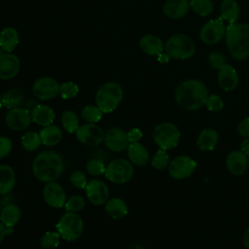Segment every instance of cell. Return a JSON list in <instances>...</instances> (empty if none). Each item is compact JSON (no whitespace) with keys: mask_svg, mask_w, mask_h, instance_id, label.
<instances>
[{"mask_svg":"<svg viewBox=\"0 0 249 249\" xmlns=\"http://www.w3.org/2000/svg\"><path fill=\"white\" fill-rule=\"evenodd\" d=\"M209 92L205 84L199 80L189 79L182 82L175 90L176 103L187 111H195L205 105Z\"/></svg>","mask_w":249,"mask_h":249,"instance_id":"6da1fadb","label":"cell"},{"mask_svg":"<svg viewBox=\"0 0 249 249\" xmlns=\"http://www.w3.org/2000/svg\"><path fill=\"white\" fill-rule=\"evenodd\" d=\"M64 162L62 157L54 151L39 153L32 162V172L36 179L49 183L55 181L63 172Z\"/></svg>","mask_w":249,"mask_h":249,"instance_id":"7a4b0ae2","label":"cell"},{"mask_svg":"<svg viewBox=\"0 0 249 249\" xmlns=\"http://www.w3.org/2000/svg\"><path fill=\"white\" fill-rule=\"evenodd\" d=\"M226 44L230 54L237 59L244 60L249 56V25L233 22L226 28Z\"/></svg>","mask_w":249,"mask_h":249,"instance_id":"3957f363","label":"cell"},{"mask_svg":"<svg viewBox=\"0 0 249 249\" xmlns=\"http://www.w3.org/2000/svg\"><path fill=\"white\" fill-rule=\"evenodd\" d=\"M124 96L123 88L116 82H107L97 89L94 101L96 106L105 114L113 112L121 103Z\"/></svg>","mask_w":249,"mask_h":249,"instance_id":"277c9868","label":"cell"},{"mask_svg":"<svg viewBox=\"0 0 249 249\" xmlns=\"http://www.w3.org/2000/svg\"><path fill=\"white\" fill-rule=\"evenodd\" d=\"M166 54L174 59H188L195 55V42L185 34H174L169 37L164 46Z\"/></svg>","mask_w":249,"mask_h":249,"instance_id":"5b68a950","label":"cell"},{"mask_svg":"<svg viewBox=\"0 0 249 249\" xmlns=\"http://www.w3.org/2000/svg\"><path fill=\"white\" fill-rule=\"evenodd\" d=\"M180 130L172 123L164 122L157 124L152 132V138L161 150H171L175 148L180 140Z\"/></svg>","mask_w":249,"mask_h":249,"instance_id":"8992f818","label":"cell"},{"mask_svg":"<svg viewBox=\"0 0 249 249\" xmlns=\"http://www.w3.org/2000/svg\"><path fill=\"white\" fill-rule=\"evenodd\" d=\"M56 230L63 239L67 241H75L83 233V219L76 212L67 211L60 217L56 224Z\"/></svg>","mask_w":249,"mask_h":249,"instance_id":"52a82bcc","label":"cell"},{"mask_svg":"<svg viewBox=\"0 0 249 249\" xmlns=\"http://www.w3.org/2000/svg\"><path fill=\"white\" fill-rule=\"evenodd\" d=\"M134 168L132 163L124 159H116L106 165L105 177L112 183L124 184L133 176Z\"/></svg>","mask_w":249,"mask_h":249,"instance_id":"ba28073f","label":"cell"},{"mask_svg":"<svg viewBox=\"0 0 249 249\" xmlns=\"http://www.w3.org/2000/svg\"><path fill=\"white\" fill-rule=\"evenodd\" d=\"M196 168V162L189 156H179L168 164L169 175L177 180L190 177Z\"/></svg>","mask_w":249,"mask_h":249,"instance_id":"9c48e42d","label":"cell"},{"mask_svg":"<svg viewBox=\"0 0 249 249\" xmlns=\"http://www.w3.org/2000/svg\"><path fill=\"white\" fill-rule=\"evenodd\" d=\"M77 139L87 146H98L104 141V131L96 124L86 123L80 125L77 129Z\"/></svg>","mask_w":249,"mask_h":249,"instance_id":"30bf717a","label":"cell"},{"mask_svg":"<svg viewBox=\"0 0 249 249\" xmlns=\"http://www.w3.org/2000/svg\"><path fill=\"white\" fill-rule=\"evenodd\" d=\"M226 34V27L222 19H211L207 21L199 31L200 40L207 45H214L220 42Z\"/></svg>","mask_w":249,"mask_h":249,"instance_id":"8fae6325","label":"cell"},{"mask_svg":"<svg viewBox=\"0 0 249 249\" xmlns=\"http://www.w3.org/2000/svg\"><path fill=\"white\" fill-rule=\"evenodd\" d=\"M59 84L51 77L37 79L32 87L34 95L40 100H50L59 94Z\"/></svg>","mask_w":249,"mask_h":249,"instance_id":"7c38bea8","label":"cell"},{"mask_svg":"<svg viewBox=\"0 0 249 249\" xmlns=\"http://www.w3.org/2000/svg\"><path fill=\"white\" fill-rule=\"evenodd\" d=\"M7 126L15 131L25 130L32 122L31 113L21 107H17L10 109L5 117Z\"/></svg>","mask_w":249,"mask_h":249,"instance_id":"4fadbf2b","label":"cell"},{"mask_svg":"<svg viewBox=\"0 0 249 249\" xmlns=\"http://www.w3.org/2000/svg\"><path fill=\"white\" fill-rule=\"evenodd\" d=\"M105 146L112 152L120 153L127 149L129 141L127 133L120 127H111L104 134Z\"/></svg>","mask_w":249,"mask_h":249,"instance_id":"5bb4252c","label":"cell"},{"mask_svg":"<svg viewBox=\"0 0 249 249\" xmlns=\"http://www.w3.org/2000/svg\"><path fill=\"white\" fill-rule=\"evenodd\" d=\"M86 195L93 205H103L109 198V188L103 181L92 179L86 186Z\"/></svg>","mask_w":249,"mask_h":249,"instance_id":"9a60e30c","label":"cell"},{"mask_svg":"<svg viewBox=\"0 0 249 249\" xmlns=\"http://www.w3.org/2000/svg\"><path fill=\"white\" fill-rule=\"evenodd\" d=\"M43 197L46 203L53 208H61L66 202V194L62 186L55 181L49 182L43 189Z\"/></svg>","mask_w":249,"mask_h":249,"instance_id":"2e32d148","label":"cell"},{"mask_svg":"<svg viewBox=\"0 0 249 249\" xmlns=\"http://www.w3.org/2000/svg\"><path fill=\"white\" fill-rule=\"evenodd\" d=\"M20 69L19 58L12 53L0 54V79L11 80L15 78Z\"/></svg>","mask_w":249,"mask_h":249,"instance_id":"e0dca14e","label":"cell"},{"mask_svg":"<svg viewBox=\"0 0 249 249\" xmlns=\"http://www.w3.org/2000/svg\"><path fill=\"white\" fill-rule=\"evenodd\" d=\"M217 81L223 90L231 91L237 87L239 79L234 67L226 63L218 70Z\"/></svg>","mask_w":249,"mask_h":249,"instance_id":"ac0fdd59","label":"cell"},{"mask_svg":"<svg viewBox=\"0 0 249 249\" xmlns=\"http://www.w3.org/2000/svg\"><path fill=\"white\" fill-rule=\"evenodd\" d=\"M226 165L231 174L242 175L248 167L247 155L241 150L231 151L226 158Z\"/></svg>","mask_w":249,"mask_h":249,"instance_id":"d6986e66","label":"cell"},{"mask_svg":"<svg viewBox=\"0 0 249 249\" xmlns=\"http://www.w3.org/2000/svg\"><path fill=\"white\" fill-rule=\"evenodd\" d=\"M190 9L188 0H166L163 4V14L173 19L181 18L187 15Z\"/></svg>","mask_w":249,"mask_h":249,"instance_id":"ffe728a7","label":"cell"},{"mask_svg":"<svg viewBox=\"0 0 249 249\" xmlns=\"http://www.w3.org/2000/svg\"><path fill=\"white\" fill-rule=\"evenodd\" d=\"M30 113H31L32 122H34L38 125H42V126L53 124L54 118H55L53 109L52 107H50L48 105H44V104L36 105Z\"/></svg>","mask_w":249,"mask_h":249,"instance_id":"44dd1931","label":"cell"},{"mask_svg":"<svg viewBox=\"0 0 249 249\" xmlns=\"http://www.w3.org/2000/svg\"><path fill=\"white\" fill-rule=\"evenodd\" d=\"M126 152L129 161L137 166H143L149 160V152L147 148L139 142L129 143Z\"/></svg>","mask_w":249,"mask_h":249,"instance_id":"7402d4cb","label":"cell"},{"mask_svg":"<svg viewBox=\"0 0 249 249\" xmlns=\"http://www.w3.org/2000/svg\"><path fill=\"white\" fill-rule=\"evenodd\" d=\"M140 50L149 55H159L163 50V43L161 39L156 35L147 34L139 40Z\"/></svg>","mask_w":249,"mask_h":249,"instance_id":"603a6c76","label":"cell"},{"mask_svg":"<svg viewBox=\"0 0 249 249\" xmlns=\"http://www.w3.org/2000/svg\"><path fill=\"white\" fill-rule=\"evenodd\" d=\"M16 184V174L12 166L8 164L0 165V195H9Z\"/></svg>","mask_w":249,"mask_h":249,"instance_id":"cb8c5ba5","label":"cell"},{"mask_svg":"<svg viewBox=\"0 0 249 249\" xmlns=\"http://www.w3.org/2000/svg\"><path fill=\"white\" fill-rule=\"evenodd\" d=\"M21 217V211L19 207L15 203H8L2 207L0 213V221L6 228H13L17 225Z\"/></svg>","mask_w":249,"mask_h":249,"instance_id":"d4e9b609","label":"cell"},{"mask_svg":"<svg viewBox=\"0 0 249 249\" xmlns=\"http://www.w3.org/2000/svg\"><path fill=\"white\" fill-rule=\"evenodd\" d=\"M19 42V36L16 28L6 27L0 33V49L5 53H12Z\"/></svg>","mask_w":249,"mask_h":249,"instance_id":"484cf974","label":"cell"},{"mask_svg":"<svg viewBox=\"0 0 249 249\" xmlns=\"http://www.w3.org/2000/svg\"><path fill=\"white\" fill-rule=\"evenodd\" d=\"M219 141V134L213 128L201 130L196 139V145L201 151H212Z\"/></svg>","mask_w":249,"mask_h":249,"instance_id":"4316f807","label":"cell"},{"mask_svg":"<svg viewBox=\"0 0 249 249\" xmlns=\"http://www.w3.org/2000/svg\"><path fill=\"white\" fill-rule=\"evenodd\" d=\"M41 142L45 146H55L57 145L62 138L61 129L54 124H50L43 126L39 132Z\"/></svg>","mask_w":249,"mask_h":249,"instance_id":"83f0119b","label":"cell"},{"mask_svg":"<svg viewBox=\"0 0 249 249\" xmlns=\"http://www.w3.org/2000/svg\"><path fill=\"white\" fill-rule=\"evenodd\" d=\"M105 211L113 219H120L127 214V205L120 197H112L105 203Z\"/></svg>","mask_w":249,"mask_h":249,"instance_id":"f1b7e54d","label":"cell"},{"mask_svg":"<svg viewBox=\"0 0 249 249\" xmlns=\"http://www.w3.org/2000/svg\"><path fill=\"white\" fill-rule=\"evenodd\" d=\"M221 16L229 23L236 22L239 17V5L236 0H223L220 5Z\"/></svg>","mask_w":249,"mask_h":249,"instance_id":"f546056e","label":"cell"},{"mask_svg":"<svg viewBox=\"0 0 249 249\" xmlns=\"http://www.w3.org/2000/svg\"><path fill=\"white\" fill-rule=\"evenodd\" d=\"M24 94L18 89H11L2 95V106L7 109H13L19 107L23 102Z\"/></svg>","mask_w":249,"mask_h":249,"instance_id":"4dcf8cb0","label":"cell"},{"mask_svg":"<svg viewBox=\"0 0 249 249\" xmlns=\"http://www.w3.org/2000/svg\"><path fill=\"white\" fill-rule=\"evenodd\" d=\"M61 124L63 128L68 131L69 133H74L77 131L79 125V118L77 114L72 110H66L62 113L61 118Z\"/></svg>","mask_w":249,"mask_h":249,"instance_id":"1f68e13d","label":"cell"},{"mask_svg":"<svg viewBox=\"0 0 249 249\" xmlns=\"http://www.w3.org/2000/svg\"><path fill=\"white\" fill-rule=\"evenodd\" d=\"M22 148L27 152L36 151L42 144L39 133L35 131H27L21 136L20 139Z\"/></svg>","mask_w":249,"mask_h":249,"instance_id":"d6a6232c","label":"cell"},{"mask_svg":"<svg viewBox=\"0 0 249 249\" xmlns=\"http://www.w3.org/2000/svg\"><path fill=\"white\" fill-rule=\"evenodd\" d=\"M103 112L96 105H87L81 111L82 119L89 124L98 123L103 116Z\"/></svg>","mask_w":249,"mask_h":249,"instance_id":"836d02e7","label":"cell"},{"mask_svg":"<svg viewBox=\"0 0 249 249\" xmlns=\"http://www.w3.org/2000/svg\"><path fill=\"white\" fill-rule=\"evenodd\" d=\"M190 7L200 17H207L213 12V3L211 0H191Z\"/></svg>","mask_w":249,"mask_h":249,"instance_id":"e575fe53","label":"cell"},{"mask_svg":"<svg viewBox=\"0 0 249 249\" xmlns=\"http://www.w3.org/2000/svg\"><path fill=\"white\" fill-rule=\"evenodd\" d=\"M60 237L58 231H47L40 239V246L43 249H54L58 246Z\"/></svg>","mask_w":249,"mask_h":249,"instance_id":"d590c367","label":"cell"},{"mask_svg":"<svg viewBox=\"0 0 249 249\" xmlns=\"http://www.w3.org/2000/svg\"><path fill=\"white\" fill-rule=\"evenodd\" d=\"M169 156L165 150H158L152 158V166L157 170H163L168 167L169 164Z\"/></svg>","mask_w":249,"mask_h":249,"instance_id":"8d00e7d4","label":"cell"},{"mask_svg":"<svg viewBox=\"0 0 249 249\" xmlns=\"http://www.w3.org/2000/svg\"><path fill=\"white\" fill-rule=\"evenodd\" d=\"M86 169L88 173L91 176H100L105 173L106 165L104 161L92 158L86 164Z\"/></svg>","mask_w":249,"mask_h":249,"instance_id":"74e56055","label":"cell"},{"mask_svg":"<svg viewBox=\"0 0 249 249\" xmlns=\"http://www.w3.org/2000/svg\"><path fill=\"white\" fill-rule=\"evenodd\" d=\"M85 204H86L85 198L80 195H75V196H72L71 197H69L66 200V202L64 204V207L67 211L77 213L85 207Z\"/></svg>","mask_w":249,"mask_h":249,"instance_id":"f35d334b","label":"cell"},{"mask_svg":"<svg viewBox=\"0 0 249 249\" xmlns=\"http://www.w3.org/2000/svg\"><path fill=\"white\" fill-rule=\"evenodd\" d=\"M79 92L78 86L73 82H64L59 86V95L63 99L74 98Z\"/></svg>","mask_w":249,"mask_h":249,"instance_id":"ab89813d","label":"cell"},{"mask_svg":"<svg viewBox=\"0 0 249 249\" xmlns=\"http://www.w3.org/2000/svg\"><path fill=\"white\" fill-rule=\"evenodd\" d=\"M70 183L77 189H86V186L88 184V179L84 172L80 170H76L70 175Z\"/></svg>","mask_w":249,"mask_h":249,"instance_id":"60d3db41","label":"cell"},{"mask_svg":"<svg viewBox=\"0 0 249 249\" xmlns=\"http://www.w3.org/2000/svg\"><path fill=\"white\" fill-rule=\"evenodd\" d=\"M208 63L211 68L219 70L226 64V56L220 52H213L208 55Z\"/></svg>","mask_w":249,"mask_h":249,"instance_id":"b9f144b4","label":"cell"},{"mask_svg":"<svg viewBox=\"0 0 249 249\" xmlns=\"http://www.w3.org/2000/svg\"><path fill=\"white\" fill-rule=\"evenodd\" d=\"M205 106L211 112H218L224 108V101L219 95L210 94L207 98Z\"/></svg>","mask_w":249,"mask_h":249,"instance_id":"7bdbcfd3","label":"cell"},{"mask_svg":"<svg viewBox=\"0 0 249 249\" xmlns=\"http://www.w3.org/2000/svg\"><path fill=\"white\" fill-rule=\"evenodd\" d=\"M13 148V142L9 137L0 136V160L7 157Z\"/></svg>","mask_w":249,"mask_h":249,"instance_id":"ee69618b","label":"cell"},{"mask_svg":"<svg viewBox=\"0 0 249 249\" xmlns=\"http://www.w3.org/2000/svg\"><path fill=\"white\" fill-rule=\"evenodd\" d=\"M237 133L243 138L249 137V118H245L238 124Z\"/></svg>","mask_w":249,"mask_h":249,"instance_id":"f6af8a7d","label":"cell"},{"mask_svg":"<svg viewBox=\"0 0 249 249\" xmlns=\"http://www.w3.org/2000/svg\"><path fill=\"white\" fill-rule=\"evenodd\" d=\"M127 138L129 143H134V142H138L141 138H142V131L137 128V127H133L130 130H128L127 132Z\"/></svg>","mask_w":249,"mask_h":249,"instance_id":"bcb514c9","label":"cell"},{"mask_svg":"<svg viewBox=\"0 0 249 249\" xmlns=\"http://www.w3.org/2000/svg\"><path fill=\"white\" fill-rule=\"evenodd\" d=\"M92 152H93L92 155H93L94 159H97V160H100L104 161L108 158V155L102 149H97V150H94Z\"/></svg>","mask_w":249,"mask_h":249,"instance_id":"7dc6e473","label":"cell"},{"mask_svg":"<svg viewBox=\"0 0 249 249\" xmlns=\"http://www.w3.org/2000/svg\"><path fill=\"white\" fill-rule=\"evenodd\" d=\"M240 150H241L244 154L249 155V137H246V138L243 139V141L241 142Z\"/></svg>","mask_w":249,"mask_h":249,"instance_id":"c3c4849f","label":"cell"},{"mask_svg":"<svg viewBox=\"0 0 249 249\" xmlns=\"http://www.w3.org/2000/svg\"><path fill=\"white\" fill-rule=\"evenodd\" d=\"M8 233V229L5 227V225L0 221V244L4 240V237Z\"/></svg>","mask_w":249,"mask_h":249,"instance_id":"681fc988","label":"cell"},{"mask_svg":"<svg viewBox=\"0 0 249 249\" xmlns=\"http://www.w3.org/2000/svg\"><path fill=\"white\" fill-rule=\"evenodd\" d=\"M243 244L246 249H249V227L246 229L243 234Z\"/></svg>","mask_w":249,"mask_h":249,"instance_id":"f907efd6","label":"cell"},{"mask_svg":"<svg viewBox=\"0 0 249 249\" xmlns=\"http://www.w3.org/2000/svg\"><path fill=\"white\" fill-rule=\"evenodd\" d=\"M159 60L160 61V62H167L168 61V59H169V56L167 55V54H162V53H160V54H159Z\"/></svg>","mask_w":249,"mask_h":249,"instance_id":"816d5d0a","label":"cell"},{"mask_svg":"<svg viewBox=\"0 0 249 249\" xmlns=\"http://www.w3.org/2000/svg\"><path fill=\"white\" fill-rule=\"evenodd\" d=\"M2 106V96H0V107Z\"/></svg>","mask_w":249,"mask_h":249,"instance_id":"f5cc1de1","label":"cell"},{"mask_svg":"<svg viewBox=\"0 0 249 249\" xmlns=\"http://www.w3.org/2000/svg\"><path fill=\"white\" fill-rule=\"evenodd\" d=\"M247 160H248V166H249V155H247Z\"/></svg>","mask_w":249,"mask_h":249,"instance_id":"db71d44e","label":"cell"},{"mask_svg":"<svg viewBox=\"0 0 249 249\" xmlns=\"http://www.w3.org/2000/svg\"><path fill=\"white\" fill-rule=\"evenodd\" d=\"M2 205H1V203H0V213H1V210H2V207H1Z\"/></svg>","mask_w":249,"mask_h":249,"instance_id":"11a10c76","label":"cell"}]
</instances>
